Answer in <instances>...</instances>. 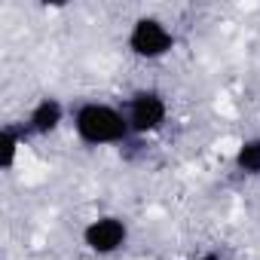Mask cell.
<instances>
[{"instance_id": "6", "label": "cell", "mask_w": 260, "mask_h": 260, "mask_svg": "<svg viewBox=\"0 0 260 260\" xmlns=\"http://www.w3.org/2000/svg\"><path fill=\"white\" fill-rule=\"evenodd\" d=\"M233 166H236V172L257 178L260 175V138H245L233 156Z\"/></svg>"}, {"instance_id": "7", "label": "cell", "mask_w": 260, "mask_h": 260, "mask_svg": "<svg viewBox=\"0 0 260 260\" xmlns=\"http://www.w3.org/2000/svg\"><path fill=\"white\" fill-rule=\"evenodd\" d=\"M19 147H22V132L16 125H4V132H0V169L4 172H10L16 166Z\"/></svg>"}, {"instance_id": "1", "label": "cell", "mask_w": 260, "mask_h": 260, "mask_svg": "<svg viewBox=\"0 0 260 260\" xmlns=\"http://www.w3.org/2000/svg\"><path fill=\"white\" fill-rule=\"evenodd\" d=\"M74 132L83 144L89 147H104V144H122L132 128L122 110L104 101H86L74 110Z\"/></svg>"}, {"instance_id": "2", "label": "cell", "mask_w": 260, "mask_h": 260, "mask_svg": "<svg viewBox=\"0 0 260 260\" xmlns=\"http://www.w3.org/2000/svg\"><path fill=\"white\" fill-rule=\"evenodd\" d=\"M128 49H132V55H138V58L156 61V58H166L175 49V34L169 31V25L162 19L141 16L132 25V31H128Z\"/></svg>"}, {"instance_id": "5", "label": "cell", "mask_w": 260, "mask_h": 260, "mask_svg": "<svg viewBox=\"0 0 260 260\" xmlns=\"http://www.w3.org/2000/svg\"><path fill=\"white\" fill-rule=\"evenodd\" d=\"M61 122H64V104L49 95V98H40V101L31 107L25 128H28L31 135H52Z\"/></svg>"}, {"instance_id": "3", "label": "cell", "mask_w": 260, "mask_h": 260, "mask_svg": "<svg viewBox=\"0 0 260 260\" xmlns=\"http://www.w3.org/2000/svg\"><path fill=\"white\" fill-rule=\"evenodd\" d=\"M125 119H128L132 135H150V132H156V128L166 125L169 104H166V98L156 89H141V92H135L132 98H128Z\"/></svg>"}, {"instance_id": "4", "label": "cell", "mask_w": 260, "mask_h": 260, "mask_svg": "<svg viewBox=\"0 0 260 260\" xmlns=\"http://www.w3.org/2000/svg\"><path fill=\"white\" fill-rule=\"evenodd\" d=\"M125 242H128V223L116 214H101L83 226V245L98 257L116 254Z\"/></svg>"}, {"instance_id": "8", "label": "cell", "mask_w": 260, "mask_h": 260, "mask_svg": "<svg viewBox=\"0 0 260 260\" xmlns=\"http://www.w3.org/2000/svg\"><path fill=\"white\" fill-rule=\"evenodd\" d=\"M199 260H223V257H220V254H214V251H211V254H202V257H199Z\"/></svg>"}]
</instances>
